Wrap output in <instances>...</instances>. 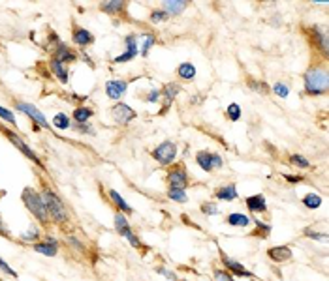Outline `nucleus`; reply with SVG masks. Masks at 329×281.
Instances as JSON below:
<instances>
[{
  "instance_id": "nucleus-1",
  "label": "nucleus",
  "mask_w": 329,
  "mask_h": 281,
  "mask_svg": "<svg viewBox=\"0 0 329 281\" xmlns=\"http://www.w3.org/2000/svg\"><path fill=\"white\" fill-rule=\"evenodd\" d=\"M21 199H23L25 206L30 210V214H32L40 223L45 225L49 221V214H47V208H45V203H43L42 195H38L32 187H25Z\"/></svg>"
},
{
  "instance_id": "nucleus-2",
  "label": "nucleus",
  "mask_w": 329,
  "mask_h": 281,
  "mask_svg": "<svg viewBox=\"0 0 329 281\" xmlns=\"http://www.w3.org/2000/svg\"><path fill=\"white\" fill-rule=\"evenodd\" d=\"M42 199L45 203V208H47V214L57 221V223H64L68 219V214H66V206L64 203L57 197L55 191L51 189H43L42 191Z\"/></svg>"
},
{
  "instance_id": "nucleus-3",
  "label": "nucleus",
  "mask_w": 329,
  "mask_h": 281,
  "mask_svg": "<svg viewBox=\"0 0 329 281\" xmlns=\"http://www.w3.org/2000/svg\"><path fill=\"white\" fill-rule=\"evenodd\" d=\"M305 88L309 94H324L328 90V71L326 70H311L305 73Z\"/></svg>"
},
{
  "instance_id": "nucleus-4",
  "label": "nucleus",
  "mask_w": 329,
  "mask_h": 281,
  "mask_svg": "<svg viewBox=\"0 0 329 281\" xmlns=\"http://www.w3.org/2000/svg\"><path fill=\"white\" fill-rule=\"evenodd\" d=\"M175 156H177V146L173 142H170V140L162 142L160 146H156L153 150V157L156 159L158 163H162V165H170L175 159Z\"/></svg>"
},
{
  "instance_id": "nucleus-5",
  "label": "nucleus",
  "mask_w": 329,
  "mask_h": 281,
  "mask_svg": "<svg viewBox=\"0 0 329 281\" xmlns=\"http://www.w3.org/2000/svg\"><path fill=\"white\" fill-rule=\"evenodd\" d=\"M15 107H17V111L25 112V114L29 116L30 120H34V122H36L38 126L45 127V129L49 127V122L45 120V116H43V112H42V111H38V109H36L34 105H30V103H27V101H19V103H17Z\"/></svg>"
},
{
  "instance_id": "nucleus-6",
  "label": "nucleus",
  "mask_w": 329,
  "mask_h": 281,
  "mask_svg": "<svg viewBox=\"0 0 329 281\" xmlns=\"http://www.w3.org/2000/svg\"><path fill=\"white\" fill-rule=\"evenodd\" d=\"M196 161H198V165H200L203 171H207V172L213 171L215 167H222V157L218 154H211V152H207V150L198 152Z\"/></svg>"
},
{
  "instance_id": "nucleus-7",
  "label": "nucleus",
  "mask_w": 329,
  "mask_h": 281,
  "mask_svg": "<svg viewBox=\"0 0 329 281\" xmlns=\"http://www.w3.org/2000/svg\"><path fill=\"white\" fill-rule=\"evenodd\" d=\"M111 114H113L115 122H119V124H128V122H132L138 114H136V111L132 109V107H128L126 103H117L113 109H111Z\"/></svg>"
},
{
  "instance_id": "nucleus-8",
  "label": "nucleus",
  "mask_w": 329,
  "mask_h": 281,
  "mask_svg": "<svg viewBox=\"0 0 329 281\" xmlns=\"http://www.w3.org/2000/svg\"><path fill=\"white\" fill-rule=\"evenodd\" d=\"M4 133H6V137H8V139L12 140L15 146H17V150H21V152L27 156L29 159H32V161H34L36 165H42L40 157L34 154V152H32V148H30V146H27V144H25V142L21 140V137H19V135H15L14 131H10V129H4Z\"/></svg>"
},
{
  "instance_id": "nucleus-9",
  "label": "nucleus",
  "mask_w": 329,
  "mask_h": 281,
  "mask_svg": "<svg viewBox=\"0 0 329 281\" xmlns=\"http://www.w3.org/2000/svg\"><path fill=\"white\" fill-rule=\"evenodd\" d=\"M126 88H128L126 81L113 79V81H107V83H105V94H107L111 99H121L122 96H124Z\"/></svg>"
},
{
  "instance_id": "nucleus-10",
  "label": "nucleus",
  "mask_w": 329,
  "mask_h": 281,
  "mask_svg": "<svg viewBox=\"0 0 329 281\" xmlns=\"http://www.w3.org/2000/svg\"><path fill=\"white\" fill-rule=\"evenodd\" d=\"M186 182H188V178H186V172L183 169H173V171H170V174H168L170 189H185Z\"/></svg>"
},
{
  "instance_id": "nucleus-11",
  "label": "nucleus",
  "mask_w": 329,
  "mask_h": 281,
  "mask_svg": "<svg viewBox=\"0 0 329 281\" xmlns=\"http://www.w3.org/2000/svg\"><path fill=\"white\" fill-rule=\"evenodd\" d=\"M124 43H126V51L121 56L115 58L117 64H119V62H128V60H132L134 56L138 55V38H136V36H128Z\"/></svg>"
},
{
  "instance_id": "nucleus-12",
  "label": "nucleus",
  "mask_w": 329,
  "mask_h": 281,
  "mask_svg": "<svg viewBox=\"0 0 329 281\" xmlns=\"http://www.w3.org/2000/svg\"><path fill=\"white\" fill-rule=\"evenodd\" d=\"M72 40L75 45H81V47H85V45H88V43L94 42V36L88 32V30H85V28L81 27H75L72 32Z\"/></svg>"
},
{
  "instance_id": "nucleus-13",
  "label": "nucleus",
  "mask_w": 329,
  "mask_h": 281,
  "mask_svg": "<svg viewBox=\"0 0 329 281\" xmlns=\"http://www.w3.org/2000/svg\"><path fill=\"white\" fill-rule=\"evenodd\" d=\"M34 251L42 253V255H47V257H55L58 251V244L55 238H47V242H42V244H34Z\"/></svg>"
},
{
  "instance_id": "nucleus-14",
  "label": "nucleus",
  "mask_w": 329,
  "mask_h": 281,
  "mask_svg": "<svg viewBox=\"0 0 329 281\" xmlns=\"http://www.w3.org/2000/svg\"><path fill=\"white\" fill-rule=\"evenodd\" d=\"M222 263L226 265L228 270H231V272H233V274H237V276H243V278H250V276H252V274H250V272L241 265V263H237V261L229 259V257H226V255H222Z\"/></svg>"
},
{
  "instance_id": "nucleus-15",
  "label": "nucleus",
  "mask_w": 329,
  "mask_h": 281,
  "mask_svg": "<svg viewBox=\"0 0 329 281\" xmlns=\"http://www.w3.org/2000/svg\"><path fill=\"white\" fill-rule=\"evenodd\" d=\"M267 253H269V257H271L273 261H277V263H284V261H288L292 257V250L288 246H277V248H271Z\"/></svg>"
},
{
  "instance_id": "nucleus-16",
  "label": "nucleus",
  "mask_w": 329,
  "mask_h": 281,
  "mask_svg": "<svg viewBox=\"0 0 329 281\" xmlns=\"http://www.w3.org/2000/svg\"><path fill=\"white\" fill-rule=\"evenodd\" d=\"M115 229H117V233H119L121 236H124V238H128L130 234H134L132 229H130L128 221H126V218H124L122 214H115Z\"/></svg>"
},
{
  "instance_id": "nucleus-17",
  "label": "nucleus",
  "mask_w": 329,
  "mask_h": 281,
  "mask_svg": "<svg viewBox=\"0 0 329 281\" xmlns=\"http://www.w3.org/2000/svg\"><path fill=\"white\" fill-rule=\"evenodd\" d=\"M246 206H248V210H252V212H265V210H267L265 197H263V195L248 197V199H246Z\"/></svg>"
},
{
  "instance_id": "nucleus-18",
  "label": "nucleus",
  "mask_w": 329,
  "mask_h": 281,
  "mask_svg": "<svg viewBox=\"0 0 329 281\" xmlns=\"http://www.w3.org/2000/svg\"><path fill=\"white\" fill-rule=\"evenodd\" d=\"M186 4L188 2H185V0H166L164 2V12L168 15H179L186 8Z\"/></svg>"
},
{
  "instance_id": "nucleus-19",
  "label": "nucleus",
  "mask_w": 329,
  "mask_h": 281,
  "mask_svg": "<svg viewBox=\"0 0 329 281\" xmlns=\"http://www.w3.org/2000/svg\"><path fill=\"white\" fill-rule=\"evenodd\" d=\"M51 71L55 73V77L60 83H68V68H66V64L58 62L55 58V60H51Z\"/></svg>"
},
{
  "instance_id": "nucleus-20",
  "label": "nucleus",
  "mask_w": 329,
  "mask_h": 281,
  "mask_svg": "<svg viewBox=\"0 0 329 281\" xmlns=\"http://www.w3.org/2000/svg\"><path fill=\"white\" fill-rule=\"evenodd\" d=\"M226 221H228L229 225H233V227H246V225L250 223L248 216L239 214V212H235V214H229L228 218H226Z\"/></svg>"
},
{
  "instance_id": "nucleus-21",
  "label": "nucleus",
  "mask_w": 329,
  "mask_h": 281,
  "mask_svg": "<svg viewBox=\"0 0 329 281\" xmlns=\"http://www.w3.org/2000/svg\"><path fill=\"white\" fill-rule=\"evenodd\" d=\"M90 116H92V109H88V107H77V109L73 111L75 124H87Z\"/></svg>"
},
{
  "instance_id": "nucleus-22",
  "label": "nucleus",
  "mask_w": 329,
  "mask_h": 281,
  "mask_svg": "<svg viewBox=\"0 0 329 281\" xmlns=\"http://www.w3.org/2000/svg\"><path fill=\"white\" fill-rule=\"evenodd\" d=\"M57 60L58 62H73L75 60V55H73L72 51L66 47V45H62V43H58V51H57Z\"/></svg>"
},
{
  "instance_id": "nucleus-23",
  "label": "nucleus",
  "mask_w": 329,
  "mask_h": 281,
  "mask_svg": "<svg viewBox=\"0 0 329 281\" xmlns=\"http://www.w3.org/2000/svg\"><path fill=\"white\" fill-rule=\"evenodd\" d=\"M177 73H179L183 79H194V77H196V68H194L190 62H183V64L177 68Z\"/></svg>"
},
{
  "instance_id": "nucleus-24",
  "label": "nucleus",
  "mask_w": 329,
  "mask_h": 281,
  "mask_svg": "<svg viewBox=\"0 0 329 281\" xmlns=\"http://www.w3.org/2000/svg\"><path fill=\"white\" fill-rule=\"evenodd\" d=\"M216 197L222 199V201H233L237 199V191H235V186H226V187H220L216 191Z\"/></svg>"
},
{
  "instance_id": "nucleus-25",
  "label": "nucleus",
  "mask_w": 329,
  "mask_h": 281,
  "mask_svg": "<svg viewBox=\"0 0 329 281\" xmlns=\"http://www.w3.org/2000/svg\"><path fill=\"white\" fill-rule=\"evenodd\" d=\"M303 204L307 206V208H318L320 204H322V197L320 195H316V193H309V195H305L303 197Z\"/></svg>"
},
{
  "instance_id": "nucleus-26",
  "label": "nucleus",
  "mask_w": 329,
  "mask_h": 281,
  "mask_svg": "<svg viewBox=\"0 0 329 281\" xmlns=\"http://www.w3.org/2000/svg\"><path fill=\"white\" fill-rule=\"evenodd\" d=\"M53 126L57 127V129H68V127H70V118H68L64 112H58V114H55V118H53Z\"/></svg>"
},
{
  "instance_id": "nucleus-27",
  "label": "nucleus",
  "mask_w": 329,
  "mask_h": 281,
  "mask_svg": "<svg viewBox=\"0 0 329 281\" xmlns=\"http://www.w3.org/2000/svg\"><path fill=\"white\" fill-rule=\"evenodd\" d=\"M109 197L113 199V203H115V204H117V206H119V208H121V210H122V212H132V208H130V206H128V203H126V201H124L122 197L119 195L117 191H113V189H111V191H109Z\"/></svg>"
},
{
  "instance_id": "nucleus-28",
  "label": "nucleus",
  "mask_w": 329,
  "mask_h": 281,
  "mask_svg": "<svg viewBox=\"0 0 329 281\" xmlns=\"http://www.w3.org/2000/svg\"><path fill=\"white\" fill-rule=\"evenodd\" d=\"M179 94V84L175 83H170L166 88H164V96H166V101L170 103V101H173V98Z\"/></svg>"
},
{
  "instance_id": "nucleus-29",
  "label": "nucleus",
  "mask_w": 329,
  "mask_h": 281,
  "mask_svg": "<svg viewBox=\"0 0 329 281\" xmlns=\"http://www.w3.org/2000/svg\"><path fill=\"white\" fill-rule=\"evenodd\" d=\"M226 114L229 116V120H239L241 118V107L237 105V103H229L228 109H226Z\"/></svg>"
},
{
  "instance_id": "nucleus-30",
  "label": "nucleus",
  "mask_w": 329,
  "mask_h": 281,
  "mask_svg": "<svg viewBox=\"0 0 329 281\" xmlns=\"http://www.w3.org/2000/svg\"><path fill=\"white\" fill-rule=\"evenodd\" d=\"M168 197L172 199V201H175V203H186V193L185 189H170L168 191Z\"/></svg>"
},
{
  "instance_id": "nucleus-31",
  "label": "nucleus",
  "mask_w": 329,
  "mask_h": 281,
  "mask_svg": "<svg viewBox=\"0 0 329 281\" xmlns=\"http://www.w3.org/2000/svg\"><path fill=\"white\" fill-rule=\"evenodd\" d=\"M122 6H124L122 2H105V4H102V8H104L107 14H111V15L119 14V12L122 10Z\"/></svg>"
},
{
  "instance_id": "nucleus-32",
  "label": "nucleus",
  "mask_w": 329,
  "mask_h": 281,
  "mask_svg": "<svg viewBox=\"0 0 329 281\" xmlns=\"http://www.w3.org/2000/svg\"><path fill=\"white\" fill-rule=\"evenodd\" d=\"M155 45V36L153 34H145L143 36V49H141V55L147 56L149 55V49Z\"/></svg>"
},
{
  "instance_id": "nucleus-33",
  "label": "nucleus",
  "mask_w": 329,
  "mask_h": 281,
  "mask_svg": "<svg viewBox=\"0 0 329 281\" xmlns=\"http://www.w3.org/2000/svg\"><path fill=\"white\" fill-rule=\"evenodd\" d=\"M273 92H275L278 98H288V94H290V88H288L286 84L277 83L275 86H273Z\"/></svg>"
},
{
  "instance_id": "nucleus-34",
  "label": "nucleus",
  "mask_w": 329,
  "mask_h": 281,
  "mask_svg": "<svg viewBox=\"0 0 329 281\" xmlns=\"http://www.w3.org/2000/svg\"><path fill=\"white\" fill-rule=\"evenodd\" d=\"M290 161L294 163V165H297V167H303V169H307L309 167V161L303 157V156H297V154H294L292 157H290Z\"/></svg>"
},
{
  "instance_id": "nucleus-35",
  "label": "nucleus",
  "mask_w": 329,
  "mask_h": 281,
  "mask_svg": "<svg viewBox=\"0 0 329 281\" xmlns=\"http://www.w3.org/2000/svg\"><path fill=\"white\" fill-rule=\"evenodd\" d=\"M38 238V231H36V227H30L29 231H25L23 234H21V240H25V242H30V240H36Z\"/></svg>"
},
{
  "instance_id": "nucleus-36",
  "label": "nucleus",
  "mask_w": 329,
  "mask_h": 281,
  "mask_svg": "<svg viewBox=\"0 0 329 281\" xmlns=\"http://www.w3.org/2000/svg\"><path fill=\"white\" fill-rule=\"evenodd\" d=\"M201 212L207 214V216H215V214H218V208L213 203H205V204H201Z\"/></svg>"
},
{
  "instance_id": "nucleus-37",
  "label": "nucleus",
  "mask_w": 329,
  "mask_h": 281,
  "mask_svg": "<svg viewBox=\"0 0 329 281\" xmlns=\"http://www.w3.org/2000/svg\"><path fill=\"white\" fill-rule=\"evenodd\" d=\"M215 280L216 281H233V276L228 274L226 270H215Z\"/></svg>"
},
{
  "instance_id": "nucleus-38",
  "label": "nucleus",
  "mask_w": 329,
  "mask_h": 281,
  "mask_svg": "<svg viewBox=\"0 0 329 281\" xmlns=\"http://www.w3.org/2000/svg\"><path fill=\"white\" fill-rule=\"evenodd\" d=\"M0 118H2V120H6V122H10V124H15L14 112L8 111V109H4V107H0Z\"/></svg>"
},
{
  "instance_id": "nucleus-39",
  "label": "nucleus",
  "mask_w": 329,
  "mask_h": 281,
  "mask_svg": "<svg viewBox=\"0 0 329 281\" xmlns=\"http://www.w3.org/2000/svg\"><path fill=\"white\" fill-rule=\"evenodd\" d=\"M168 19V14L164 12V10H155L153 14H151V21H155V23H160V21H166Z\"/></svg>"
},
{
  "instance_id": "nucleus-40",
  "label": "nucleus",
  "mask_w": 329,
  "mask_h": 281,
  "mask_svg": "<svg viewBox=\"0 0 329 281\" xmlns=\"http://www.w3.org/2000/svg\"><path fill=\"white\" fill-rule=\"evenodd\" d=\"M0 270H2V272H6V274H8V276H17V274H15V270H12V268L8 266V265H6V263H4V261H2V259H0Z\"/></svg>"
},
{
  "instance_id": "nucleus-41",
  "label": "nucleus",
  "mask_w": 329,
  "mask_h": 281,
  "mask_svg": "<svg viewBox=\"0 0 329 281\" xmlns=\"http://www.w3.org/2000/svg\"><path fill=\"white\" fill-rule=\"evenodd\" d=\"M158 274H162V276H166V278H170L172 281H177V276L170 272V270H166V268H158Z\"/></svg>"
},
{
  "instance_id": "nucleus-42",
  "label": "nucleus",
  "mask_w": 329,
  "mask_h": 281,
  "mask_svg": "<svg viewBox=\"0 0 329 281\" xmlns=\"http://www.w3.org/2000/svg\"><path fill=\"white\" fill-rule=\"evenodd\" d=\"M77 129H81V133H92V127L85 126V124H77Z\"/></svg>"
},
{
  "instance_id": "nucleus-43",
  "label": "nucleus",
  "mask_w": 329,
  "mask_h": 281,
  "mask_svg": "<svg viewBox=\"0 0 329 281\" xmlns=\"http://www.w3.org/2000/svg\"><path fill=\"white\" fill-rule=\"evenodd\" d=\"M156 99H158V92L156 90H153V92L149 94V101H156Z\"/></svg>"
},
{
  "instance_id": "nucleus-44",
  "label": "nucleus",
  "mask_w": 329,
  "mask_h": 281,
  "mask_svg": "<svg viewBox=\"0 0 329 281\" xmlns=\"http://www.w3.org/2000/svg\"><path fill=\"white\" fill-rule=\"evenodd\" d=\"M286 180H290V182H301L303 178H301V176H294V174H292V176H286Z\"/></svg>"
},
{
  "instance_id": "nucleus-45",
  "label": "nucleus",
  "mask_w": 329,
  "mask_h": 281,
  "mask_svg": "<svg viewBox=\"0 0 329 281\" xmlns=\"http://www.w3.org/2000/svg\"><path fill=\"white\" fill-rule=\"evenodd\" d=\"M0 233H2V234H6V229H4V223H2V219H0Z\"/></svg>"
},
{
  "instance_id": "nucleus-46",
  "label": "nucleus",
  "mask_w": 329,
  "mask_h": 281,
  "mask_svg": "<svg viewBox=\"0 0 329 281\" xmlns=\"http://www.w3.org/2000/svg\"><path fill=\"white\" fill-rule=\"evenodd\" d=\"M185 281H188V280H185Z\"/></svg>"
}]
</instances>
